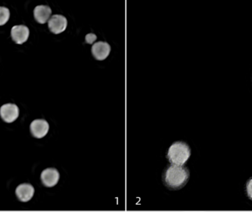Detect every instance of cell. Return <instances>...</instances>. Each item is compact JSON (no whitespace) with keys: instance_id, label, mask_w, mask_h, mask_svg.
Listing matches in <instances>:
<instances>
[{"instance_id":"obj_3","label":"cell","mask_w":252,"mask_h":212,"mask_svg":"<svg viewBox=\"0 0 252 212\" xmlns=\"http://www.w3.org/2000/svg\"><path fill=\"white\" fill-rule=\"evenodd\" d=\"M19 109L16 105L7 103L3 105L0 108V116L4 121L11 123L19 117Z\"/></svg>"},{"instance_id":"obj_6","label":"cell","mask_w":252,"mask_h":212,"mask_svg":"<svg viewBox=\"0 0 252 212\" xmlns=\"http://www.w3.org/2000/svg\"><path fill=\"white\" fill-rule=\"evenodd\" d=\"M60 174L56 168H47L41 174L43 184L47 187H53L59 183Z\"/></svg>"},{"instance_id":"obj_5","label":"cell","mask_w":252,"mask_h":212,"mask_svg":"<svg viewBox=\"0 0 252 212\" xmlns=\"http://www.w3.org/2000/svg\"><path fill=\"white\" fill-rule=\"evenodd\" d=\"M48 27L53 33H62L67 27V20L62 15H54L49 20Z\"/></svg>"},{"instance_id":"obj_13","label":"cell","mask_w":252,"mask_h":212,"mask_svg":"<svg viewBox=\"0 0 252 212\" xmlns=\"http://www.w3.org/2000/svg\"><path fill=\"white\" fill-rule=\"evenodd\" d=\"M96 38H97V37H96L94 34L90 33L86 36V41H87V42L89 43V44H93V43L95 41Z\"/></svg>"},{"instance_id":"obj_11","label":"cell","mask_w":252,"mask_h":212,"mask_svg":"<svg viewBox=\"0 0 252 212\" xmlns=\"http://www.w3.org/2000/svg\"><path fill=\"white\" fill-rule=\"evenodd\" d=\"M10 18V10L5 7H0V26L7 23Z\"/></svg>"},{"instance_id":"obj_12","label":"cell","mask_w":252,"mask_h":212,"mask_svg":"<svg viewBox=\"0 0 252 212\" xmlns=\"http://www.w3.org/2000/svg\"><path fill=\"white\" fill-rule=\"evenodd\" d=\"M247 192L249 198L252 200V178L249 181L247 185Z\"/></svg>"},{"instance_id":"obj_1","label":"cell","mask_w":252,"mask_h":212,"mask_svg":"<svg viewBox=\"0 0 252 212\" xmlns=\"http://www.w3.org/2000/svg\"><path fill=\"white\" fill-rule=\"evenodd\" d=\"M189 177V173L188 168L184 166L173 164L164 173V184L170 189H181L186 184Z\"/></svg>"},{"instance_id":"obj_10","label":"cell","mask_w":252,"mask_h":212,"mask_svg":"<svg viewBox=\"0 0 252 212\" xmlns=\"http://www.w3.org/2000/svg\"><path fill=\"white\" fill-rule=\"evenodd\" d=\"M34 17L40 24H44L51 16L52 10L47 5H38L34 9Z\"/></svg>"},{"instance_id":"obj_2","label":"cell","mask_w":252,"mask_h":212,"mask_svg":"<svg viewBox=\"0 0 252 212\" xmlns=\"http://www.w3.org/2000/svg\"><path fill=\"white\" fill-rule=\"evenodd\" d=\"M191 155L190 148L188 144L176 142L169 148L167 158L173 165L183 166Z\"/></svg>"},{"instance_id":"obj_7","label":"cell","mask_w":252,"mask_h":212,"mask_svg":"<svg viewBox=\"0 0 252 212\" xmlns=\"http://www.w3.org/2000/svg\"><path fill=\"white\" fill-rule=\"evenodd\" d=\"M111 47L107 42L98 41L92 47V53L94 59L98 61H103L109 56Z\"/></svg>"},{"instance_id":"obj_4","label":"cell","mask_w":252,"mask_h":212,"mask_svg":"<svg viewBox=\"0 0 252 212\" xmlns=\"http://www.w3.org/2000/svg\"><path fill=\"white\" fill-rule=\"evenodd\" d=\"M50 125L45 120H35L31 124V132L34 137L41 139L48 133Z\"/></svg>"},{"instance_id":"obj_9","label":"cell","mask_w":252,"mask_h":212,"mask_svg":"<svg viewBox=\"0 0 252 212\" xmlns=\"http://www.w3.org/2000/svg\"><path fill=\"white\" fill-rule=\"evenodd\" d=\"M35 193L33 186L30 183H22L17 186L16 195L18 199L22 202H28L32 199Z\"/></svg>"},{"instance_id":"obj_8","label":"cell","mask_w":252,"mask_h":212,"mask_svg":"<svg viewBox=\"0 0 252 212\" xmlns=\"http://www.w3.org/2000/svg\"><path fill=\"white\" fill-rule=\"evenodd\" d=\"M30 31L25 25H16L11 30V37L18 44H22L29 38Z\"/></svg>"}]
</instances>
